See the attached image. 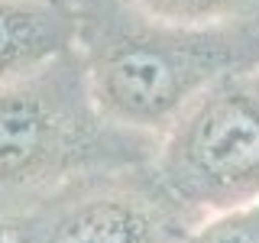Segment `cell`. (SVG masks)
<instances>
[{"label":"cell","mask_w":259,"mask_h":243,"mask_svg":"<svg viewBox=\"0 0 259 243\" xmlns=\"http://www.w3.org/2000/svg\"><path fill=\"white\" fill-rule=\"evenodd\" d=\"M94 104L113 127L159 140L201 91L259 65V16L214 26L159 20L130 0H65Z\"/></svg>","instance_id":"1"},{"label":"cell","mask_w":259,"mask_h":243,"mask_svg":"<svg viewBox=\"0 0 259 243\" xmlns=\"http://www.w3.org/2000/svg\"><path fill=\"white\" fill-rule=\"evenodd\" d=\"M152 152V136L97 110L78 49L0 85V214L78 175L149 166Z\"/></svg>","instance_id":"2"},{"label":"cell","mask_w":259,"mask_h":243,"mask_svg":"<svg viewBox=\"0 0 259 243\" xmlns=\"http://www.w3.org/2000/svg\"><path fill=\"white\" fill-rule=\"evenodd\" d=\"M149 169L188 224L259 201V65L194 97L156 140Z\"/></svg>","instance_id":"3"},{"label":"cell","mask_w":259,"mask_h":243,"mask_svg":"<svg viewBox=\"0 0 259 243\" xmlns=\"http://www.w3.org/2000/svg\"><path fill=\"white\" fill-rule=\"evenodd\" d=\"M10 243H182L188 217L149 166L101 169L4 211Z\"/></svg>","instance_id":"4"},{"label":"cell","mask_w":259,"mask_h":243,"mask_svg":"<svg viewBox=\"0 0 259 243\" xmlns=\"http://www.w3.org/2000/svg\"><path fill=\"white\" fill-rule=\"evenodd\" d=\"M78 49V20L65 0H0V85Z\"/></svg>","instance_id":"5"},{"label":"cell","mask_w":259,"mask_h":243,"mask_svg":"<svg viewBox=\"0 0 259 243\" xmlns=\"http://www.w3.org/2000/svg\"><path fill=\"white\" fill-rule=\"evenodd\" d=\"M130 4H136L149 16L188 26H214L259 16V0H130Z\"/></svg>","instance_id":"6"},{"label":"cell","mask_w":259,"mask_h":243,"mask_svg":"<svg viewBox=\"0 0 259 243\" xmlns=\"http://www.w3.org/2000/svg\"><path fill=\"white\" fill-rule=\"evenodd\" d=\"M182 243H259V201L194 221Z\"/></svg>","instance_id":"7"},{"label":"cell","mask_w":259,"mask_h":243,"mask_svg":"<svg viewBox=\"0 0 259 243\" xmlns=\"http://www.w3.org/2000/svg\"><path fill=\"white\" fill-rule=\"evenodd\" d=\"M0 243H10V240H7V224H4V214H0Z\"/></svg>","instance_id":"8"}]
</instances>
